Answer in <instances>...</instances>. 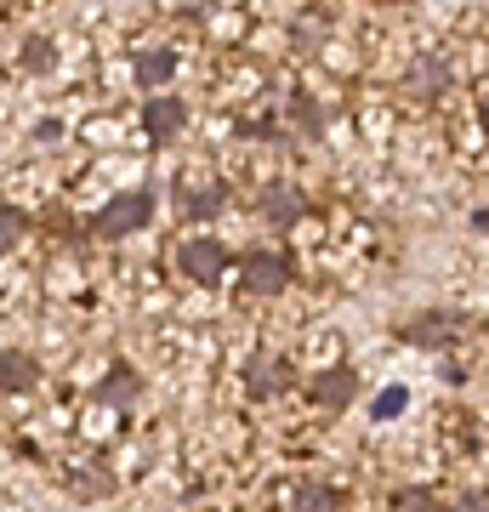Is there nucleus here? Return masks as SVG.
<instances>
[{"instance_id":"f257e3e1","label":"nucleus","mask_w":489,"mask_h":512,"mask_svg":"<svg viewBox=\"0 0 489 512\" xmlns=\"http://www.w3.org/2000/svg\"><path fill=\"white\" fill-rule=\"evenodd\" d=\"M148 222H154V194H148V188H120V194H109V205L97 211V234L131 239V234H143Z\"/></svg>"},{"instance_id":"f03ea898","label":"nucleus","mask_w":489,"mask_h":512,"mask_svg":"<svg viewBox=\"0 0 489 512\" xmlns=\"http://www.w3.org/2000/svg\"><path fill=\"white\" fill-rule=\"evenodd\" d=\"M239 291L245 296H285L290 291V256L268 251V245L245 251L239 256Z\"/></svg>"},{"instance_id":"7ed1b4c3","label":"nucleus","mask_w":489,"mask_h":512,"mask_svg":"<svg viewBox=\"0 0 489 512\" xmlns=\"http://www.w3.org/2000/svg\"><path fill=\"white\" fill-rule=\"evenodd\" d=\"M228 268H234V256H228V245L211 239V234H194V239L177 245V274L194 279V285H217Z\"/></svg>"},{"instance_id":"20e7f679","label":"nucleus","mask_w":489,"mask_h":512,"mask_svg":"<svg viewBox=\"0 0 489 512\" xmlns=\"http://www.w3.org/2000/svg\"><path fill=\"white\" fill-rule=\"evenodd\" d=\"M399 336L410 342V348H455V342L467 336V313H450V308L416 313V319H404Z\"/></svg>"},{"instance_id":"39448f33","label":"nucleus","mask_w":489,"mask_h":512,"mask_svg":"<svg viewBox=\"0 0 489 512\" xmlns=\"http://www.w3.org/2000/svg\"><path fill=\"white\" fill-rule=\"evenodd\" d=\"M177 205H182V222H217L222 205H228V183L222 177H182L177 183Z\"/></svg>"},{"instance_id":"423d86ee","label":"nucleus","mask_w":489,"mask_h":512,"mask_svg":"<svg viewBox=\"0 0 489 512\" xmlns=\"http://www.w3.org/2000/svg\"><path fill=\"white\" fill-rule=\"evenodd\" d=\"M256 211H262V222L268 228H290V222H302L313 211L308 205V194L290 183V177H273L268 188H262V200H256Z\"/></svg>"},{"instance_id":"0eeeda50","label":"nucleus","mask_w":489,"mask_h":512,"mask_svg":"<svg viewBox=\"0 0 489 512\" xmlns=\"http://www.w3.org/2000/svg\"><path fill=\"white\" fill-rule=\"evenodd\" d=\"M308 399L319 404V410H336V416H342L347 404L359 399V370H353V365H330V370H319V376L308 382Z\"/></svg>"},{"instance_id":"6e6552de","label":"nucleus","mask_w":489,"mask_h":512,"mask_svg":"<svg viewBox=\"0 0 489 512\" xmlns=\"http://www.w3.org/2000/svg\"><path fill=\"white\" fill-rule=\"evenodd\" d=\"M182 126H188V103L171 92H154L148 97V109H143V131H148V143H177Z\"/></svg>"},{"instance_id":"1a4fd4ad","label":"nucleus","mask_w":489,"mask_h":512,"mask_svg":"<svg viewBox=\"0 0 489 512\" xmlns=\"http://www.w3.org/2000/svg\"><path fill=\"white\" fill-rule=\"evenodd\" d=\"M285 387H290V376H285V365H279L273 353H251V359H245V399L273 404Z\"/></svg>"},{"instance_id":"9d476101","label":"nucleus","mask_w":489,"mask_h":512,"mask_svg":"<svg viewBox=\"0 0 489 512\" xmlns=\"http://www.w3.org/2000/svg\"><path fill=\"white\" fill-rule=\"evenodd\" d=\"M404 92L438 103V97L450 92V63H444V57H416V63L404 69Z\"/></svg>"},{"instance_id":"9b49d317","label":"nucleus","mask_w":489,"mask_h":512,"mask_svg":"<svg viewBox=\"0 0 489 512\" xmlns=\"http://www.w3.org/2000/svg\"><path fill=\"white\" fill-rule=\"evenodd\" d=\"M40 382V359L23 348H0V393H29Z\"/></svg>"},{"instance_id":"f8f14e48","label":"nucleus","mask_w":489,"mask_h":512,"mask_svg":"<svg viewBox=\"0 0 489 512\" xmlns=\"http://www.w3.org/2000/svg\"><path fill=\"white\" fill-rule=\"evenodd\" d=\"M97 399L114 404V410H131V404L143 399V376H137L131 365H114L109 376H103V387H97Z\"/></svg>"},{"instance_id":"ddd939ff","label":"nucleus","mask_w":489,"mask_h":512,"mask_svg":"<svg viewBox=\"0 0 489 512\" xmlns=\"http://www.w3.org/2000/svg\"><path fill=\"white\" fill-rule=\"evenodd\" d=\"M131 74H137V86H171V74H177V52H137V63H131Z\"/></svg>"},{"instance_id":"4468645a","label":"nucleus","mask_w":489,"mask_h":512,"mask_svg":"<svg viewBox=\"0 0 489 512\" xmlns=\"http://www.w3.org/2000/svg\"><path fill=\"white\" fill-rule=\"evenodd\" d=\"M290 512H347V501L336 484H302L290 495Z\"/></svg>"},{"instance_id":"2eb2a0df","label":"nucleus","mask_w":489,"mask_h":512,"mask_svg":"<svg viewBox=\"0 0 489 512\" xmlns=\"http://www.w3.org/2000/svg\"><path fill=\"white\" fill-rule=\"evenodd\" d=\"M69 490H74V501H97V495L114 490V478H109V467H80V473H69Z\"/></svg>"},{"instance_id":"dca6fc26","label":"nucleus","mask_w":489,"mask_h":512,"mask_svg":"<svg viewBox=\"0 0 489 512\" xmlns=\"http://www.w3.org/2000/svg\"><path fill=\"white\" fill-rule=\"evenodd\" d=\"M18 63H23L29 74H46V69L57 63V46H52L46 35H29V40H23V52H18Z\"/></svg>"},{"instance_id":"f3484780","label":"nucleus","mask_w":489,"mask_h":512,"mask_svg":"<svg viewBox=\"0 0 489 512\" xmlns=\"http://www.w3.org/2000/svg\"><path fill=\"white\" fill-rule=\"evenodd\" d=\"M23 234H29V217H23V211H12V205H0V251H12Z\"/></svg>"},{"instance_id":"a211bd4d","label":"nucleus","mask_w":489,"mask_h":512,"mask_svg":"<svg viewBox=\"0 0 489 512\" xmlns=\"http://www.w3.org/2000/svg\"><path fill=\"white\" fill-rule=\"evenodd\" d=\"M404 404H410V393H404V387H387V393L370 404V416H376V421H393V416H404Z\"/></svg>"},{"instance_id":"6ab92c4d","label":"nucleus","mask_w":489,"mask_h":512,"mask_svg":"<svg viewBox=\"0 0 489 512\" xmlns=\"http://www.w3.org/2000/svg\"><path fill=\"white\" fill-rule=\"evenodd\" d=\"M393 512H433V490H421V484L399 490V495H393Z\"/></svg>"},{"instance_id":"aec40b11","label":"nucleus","mask_w":489,"mask_h":512,"mask_svg":"<svg viewBox=\"0 0 489 512\" xmlns=\"http://www.w3.org/2000/svg\"><path fill=\"white\" fill-rule=\"evenodd\" d=\"M296 120H302V131H308V137H319V131H325V114H319V103H313V97H296Z\"/></svg>"},{"instance_id":"412c9836","label":"nucleus","mask_w":489,"mask_h":512,"mask_svg":"<svg viewBox=\"0 0 489 512\" xmlns=\"http://www.w3.org/2000/svg\"><path fill=\"white\" fill-rule=\"evenodd\" d=\"M455 512H489V490H467L455 501Z\"/></svg>"},{"instance_id":"4be33fe9","label":"nucleus","mask_w":489,"mask_h":512,"mask_svg":"<svg viewBox=\"0 0 489 512\" xmlns=\"http://www.w3.org/2000/svg\"><path fill=\"white\" fill-rule=\"evenodd\" d=\"M478 126H484V131H489V92H484V97H478Z\"/></svg>"},{"instance_id":"5701e85b","label":"nucleus","mask_w":489,"mask_h":512,"mask_svg":"<svg viewBox=\"0 0 489 512\" xmlns=\"http://www.w3.org/2000/svg\"><path fill=\"white\" fill-rule=\"evenodd\" d=\"M472 228H484L489 234V211H472Z\"/></svg>"}]
</instances>
